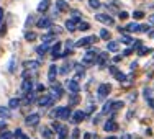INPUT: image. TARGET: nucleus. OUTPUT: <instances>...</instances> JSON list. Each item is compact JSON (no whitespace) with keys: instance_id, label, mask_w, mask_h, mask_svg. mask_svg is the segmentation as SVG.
Instances as JSON below:
<instances>
[{"instance_id":"f257e3e1","label":"nucleus","mask_w":154,"mask_h":139,"mask_svg":"<svg viewBox=\"0 0 154 139\" xmlns=\"http://www.w3.org/2000/svg\"><path fill=\"white\" fill-rule=\"evenodd\" d=\"M51 116H56V118H61V119H69L72 116V110L69 107H57L56 111L51 113Z\"/></svg>"},{"instance_id":"f03ea898","label":"nucleus","mask_w":154,"mask_h":139,"mask_svg":"<svg viewBox=\"0 0 154 139\" xmlns=\"http://www.w3.org/2000/svg\"><path fill=\"white\" fill-rule=\"evenodd\" d=\"M110 92H112L110 83H100V85H98V90H97V95L100 98H105V97H108Z\"/></svg>"},{"instance_id":"7ed1b4c3","label":"nucleus","mask_w":154,"mask_h":139,"mask_svg":"<svg viewBox=\"0 0 154 139\" xmlns=\"http://www.w3.org/2000/svg\"><path fill=\"white\" fill-rule=\"evenodd\" d=\"M97 41H98L97 36H85V38L79 39V41L75 43V46L77 47H82V46H89L90 43H97Z\"/></svg>"},{"instance_id":"20e7f679","label":"nucleus","mask_w":154,"mask_h":139,"mask_svg":"<svg viewBox=\"0 0 154 139\" xmlns=\"http://www.w3.org/2000/svg\"><path fill=\"white\" fill-rule=\"evenodd\" d=\"M97 18V21H100V23H105V25H113L115 21H113V18L107 15V13H98V15H95Z\"/></svg>"},{"instance_id":"39448f33","label":"nucleus","mask_w":154,"mask_h":139,"mask_svg":"<svg viewBox=\"0 0 154 139\" xmlns=\"http://www.w3.org/2000/svg\"><path fill=\"white\" fill-rule=\"evenodd\" d=\"M25 123H26L28 126H36V124L39 123V115L38 113H31V115H28L26 119H25Z\"/></svg>"},{"instance_id":"423d86ee","label":"nucleus","mask_w":154,"mask_h":139,"mask_svg":"<svg viewBox=\"0 0 154 139\" xmlns=\"http://www.w3.org/2000/svg\"><path fill=\"white\" fill-rule=\"evenodd\" d=\"M66 87H67L69 92H72V93H77L80 90V85H79L77 80H67V82H66Z\"/></svg>"},{"instance_id":"0eeeda50","label":"nucleus","mask_w":154,"mask_h":139,"mask_svg":"<svg viewBox=\"0 0 154 139\" xmlns=\"http://www.w3.org/2000/svg\"><path fill=\"white\" fill-rule=\"evenodd\" d=\"M36 26L38 28H51V18H48V17H43V18H39L38 21H36Z\"/></svg>"},{"instance_id":"6e6552de","label":"nucleus","mask_w":154,"mask_h":139,"mask_svg":"<svg viewBox=\"0 0 154 139\" xmlns=\"http://www.w3.org/2000/svg\"><path fill=\"white\" fill-rule=\"evenodd\" d=\"M57 71H59V69H57V65H54V64L49 67V72H48V79H49V82H54V80H56Z\"/></svg>"},{"instance_id":"1a4fd4ad","label":"nucleus","mask_w":154,"mask_h":139,"mask_svg":"<svg viewBox=\"0 0 154 139\" xmlns=\"http://www.w3.org/2000/svg\"><path fill=\"white\" fill-rule=\"evenodd\" d=\"M56 10H57V12H67V10H69L67 2H64V0H57V2H56Z\"/></svg>"},{"instance_id":"9d476101","label":"nucleus","mask_w":154,"mask_h":139,"mask_svg":"<svg viewBox=\"0 0 154 139\" xmlns=\"http://www.w3.org/2000/svg\"><path fill=\"white\" fill-rule=\"evenodd\" d=\"M84 118H85V113H84V111H75V113H72V121H74L75 124L80 123Z\"/></svg>"},{"instance_id":"9b49d317","label":"nucleus","mask_w":154,"mask_h":139,"mask_svg":"<svg viewBox=\"0 0 154 139\" xmlns=\"http://www.w3.org/2000/svg\"><path fill=\"white\" fill-rule=\"evenodd\" d=\"M116 124H115V121H112V119H110V121H107L103 124V129L107 131V133H112V131H116Z\"/></svg>"},{"instance_id":"f8f14e48","label":"nucleus","mask_w":154,"mask_h":139,"mask_svg":"<svg viewBox=\"0 0 154 139\" xmlns=\"http://www.w3.org/2000/svg\"><path fill=\"white\" fill-rule=\"evenodd\" d=\"M49 2H51V0H41V2H39V5H38V12L45 13L46 10L49 8Z\"/></svg>"},{"instance_id":"ddd939ff","label":"nucleus","mask_w":154,"mask_h":139,"mask_svg":"<svg viewBox=\"0 0 154 139\" xmlns=\"http://www.w3.org/2000/svg\"><path fill=\"white\" fill-rule=\"evenodd\" d=\"M75 28H77V23H75L74 20H72V18L66 21V30H69V31H75Z\"/></svg>"},{"instance_id":"4468645a","label":"nucleus","mask_w":154,"mask_h":139,"mask_svg":"<svg viewBox=\"0 0 154 139\" xmlns=\"http://www.w3.org/2000/svg\"><path fill=\"white\" fill-rule=\"evenodd\" d=\"M25 65H26L28 69H31V71H36V69L39 67V62L38 61H26V62H25Z\"/></svg>"},{"instance_id":"2eb2a0df","label":"nucleus","mask_w":154,"mask_h":139,"mask_svg":"<svg viewBox=\"0 0 154 139\" xmlns=\"http://www.w3.org/2000/svg\"><path fill=\"white\" fill-rule=\"evenodd\" d=\"M107 49L112 51V53H116V51H118V43H116V41H108Z\"/></svg>"},{"instance_id":"dca6fc26","label":"nucleus","mask_w":154,"mask_h":139,"mask_svg":"<svg viewBox=\"0 0 154 139\" xmlns=\"http://www.w3.org/2000/svg\"><path fill=\"white\" fill-rule=\"evenodd\" d=\"M36 53H38L39 56H45V54L48 53V44H46V43H45V44H41V46L36 47Z\"/></svg>"},{"instance_id":"f3484780","label":"nucleus","mask_w":154,"mask_h":139,"mask_svg":"<svg viewBox=\"0 0 154 139\" xmlns=\"http://www.w3.org/2000/svg\"><path fill=\"white\" fill-rule=\"evenodd\" d=\"M31 89H33L31 80H25V82H23V85H21V90H23V92H30Z\"/></svg>"},{"instance_id":"a211bd4d","label":"nucleus","mask_w":154,"mask_h":139,"mask_svg":"<svg viewBox=\"0 0 154 139\" xmlns=\"http://www.w3.org/2000/svg\"><path fill=\"white\" fill-rule=\"evenodd\" d=\"M0 118H3V119H8V118H10V111H8V108L0 107Z\"/></svg>"},{"instance_id":"6ab92c4d","label":"nucleus","mask_w":154,"mask_h":139,"mask_svg":"<svg viewBox=\"0 0 154 139\" xmlns=\"http://www.w3.org/2000/svg\"><path fill=\"white\" fill-rule=\"evenodd\" d=\"M89 7L94 10H98L102 7V3H100V0H89Z\"/></svg>"},{"instance_id":"aec40b11","label":"nucleus","mask_w":154,"mask_h":139,"mask_svg":"<svg viewBox=\"0 0 154 139\" xmlns=\"http://www.w3.org/2000/svg\"><path fill=\"white\" fill-rule=\"evenodd\" d=\"M59 51H61V43H56L53 46V49H51V53H53L54 57H59Z\"/></svg>"},{"instance_id":"412c9836","label":"nucleus","mask_w":154,"mask_h":139,"mask_svg":"<svg viewBox=\"0 0 154 139\" xmlns=\"http://www.w3.org/2000/svg\"><path fill=\"white\" fill-rule=\"evenodd\" d=\"M98 38H102V39H105V41H108L110 39V31L108 30H100V36H98Z\"/></svg>"},{"instance_id":"4be33fe9","label":"nucleus","mask_w":154,"mask_h":139,"mask_svg":"<svg viewBox=\"0 0 154 139\" xmlns=\"http://www.w3.org/2000/svg\"><path fill=\"white\" fill-rule=\"evenodd\" d=\"M120 108H123V101H113L112 107H110L112 111H116V110H120Z\"/></svg>"},{"instance_id":"5701e85b","label":"nucleus","mask_w":154,"mask_h":139,"mask_svg":"<svg viewBox=\"0 0 154 139\" xmlns=\"http://www.w3.org/2000/svg\"><path fill=\"white\" fill-rule=\"evenodd\" d=\"M77 28H79L80 31H87V30H89V28H90V25L87 23V21H80V23L77 25Z\"/></svg>"},{"instance_id":"b1692460","label":"nucleus","mask_w":154,"mask_h":139,"mask_svg":"<svg viewBox=\"0 0 154 139\" xmlns=\"http://www.w3.org/2000/svg\"><path fill=\"white\" fill-rule=\"evenodd\" d=\"M51 95H46V97H43V98H39V105H41V107H45V105H48L51 101Z\"/></svg>"},{"instance_id":"393cba45","label":"nucleus","mask_w":154,"mask_h":139,"mask_svg":"<svg viewBox=\"0 0 154 139\" xmlns=\"http://www.w3.org/2000/svg\"><path fill=\"white\" fill-rule=\"evenodd\" d=\"M66 136H67V129H66V128H61V129L57 131V139H66Z\"/></svg>"},{"instance_id":"a878e982","label":"nucleus","mask_w":154,"mask_h":139,"mask_svg":"<svg viewBox=\"0 0 154 139\" xmlns=\"http://www.w3.org/2000/svg\"><path fill=\"white\" fill-rule=\"evenodd\" d=\"M18 105H20V98H12V100H10V103H8V107L10 108H17Z\"/></svg>"},{"instance_id":"bb28decb","label":"nucleus","mask_w":154,"mask_h":139,"mask_svg":"<svg viewBox=\"0 0 154 139\" xmlns=\"http://www.w3.org/2000/svg\"><path fill=\"white\" fill-rule=\"evenodd\" d=\"M25 39H26V41H35L36 35H35V33H31V31H28L26 35H25Z\"/></svg>"},{"instance_id":"cd10ccee","label":"nucleus","mask_w":154,"mask_h":139,"mask_svg":"<svg viewBox=\"0 0 154 139\" xmlns=\"http://www.w3.org/2000/svg\"><path fill=\"white\" fill-rule=\"evenodd\" d=\"M143 17H144V13H143L141 10H136V12H133V18H136V20H141Z\"/></svg>"},{"instance_id":"c85d7f7f","label":"nucleus","mask_w":154,"mask_h":139,"mask_svg":"<svg viewBox=\"0 0 154 139\" xmlns=\"http://www.w3.org/2000/svg\"><path fill=\"white\" fill-rule=\"evenodd\" d=\"M41 134H43V136H45L46 139H49V137H51V129H48V128H43V129H41Z\"/></svg>"},{"instance_id":"c756f323","label":"nucleus","mask_w":154,"mask_h":139,"mask_svg":"<svg viewBox=\"0 0 154 139\" xmlns=\"http://www.w3.org/2000/svg\"><path fill=\"white\" fill-rule=\"evenodd\" d=\"M12 137H13V134L8 133V131H3L2 136H0V139H12Z\"/></svg>"},{"instance_id":"7c9ffc66","label":"nucleus","mask_w":154,"mask_h":139,"mask_svg":"<svg viewBox=\"0 0 154 139\" xmlns=\"http://www.w3.org/2000/svg\"><path fill=\"white\" fill-rule=\"evenodd\" d=\"M69 71H71V65H67V64H66V65H62V69H61L59 72H61L62 75H66V74H67Z\"/></svg>"},{"instance_id":"2f4dec72","label":"nucleus","mask_w":154,"mask_h":139,"mask_svg":"<svg viewBox=\"0 0 154 139\" xmlns=\"http://www.w3.org/2000/svg\"><path fill=\"white\" fill-rule=\"evenodd\" d=\"M115 79L120 80V82H123V80L126 79V77H125V74H122V72H116V74H115Z\"/></svg>"},{"instance_id":"473e14b6","label":"nucleus","mask_w":154,"mask_h":139,"mask_svg":"<svg viewBox=\"0 0 154 139\" xmlns=\"http://www.w3.org/2000/svg\"><path fill=\"white\" fill-rule=\"evenodd\" d=\"M77 101H79V98H77V95L74 93V95L71 97V100H69V105H75Z\"/></svg>"},{"instance_id":"72a5a7b5","label":"nucleus","mask_w":154,"mask_h":139,"mask_svg":"<svg viewBox=\"0 0 154 139\" xmlns=\"http://www.w3.org/2000/svg\"><path fill=\"white\" fill-rule=\"evenodd\" d=\"M148 53H149V47H139V51H138L139 56H143V54H148Z\"/></svg>"},{"instance_id":"f704fd0d","label":"nucleus","mask_w":154,"mask_h":139,"mask_svg":"<svg viewBox=\"0 0 154 139\" xmlns=\"http://www.w3.org/2000/svg\"><path fill=\"white\" fill-rule=\"evenodd\" d=\"M110 107H112V103L108 101V103H105V105H103V110H102V111H103V113H108V111H112V110H110Z\"/></svg>"},{"instance_id":"c9c22d12","label":"nucleus","mask_w":154,"mask_h":139,"mask_svg":"<svg viewBox=\"0 0 154 139\" xmlns=\"http://www.w3.org/2000/svg\"><path fill=\"white\" fill-rule=\"evenodd\" d=\"M8 71H10V72H15V59H12V61H10Z\"/></svg>"},{"instance_id":"e433bc0d","label":"nucleus","mask_w":154,"mask_h":139,"mask_svg":"<svg viewBox=\"0 0 154 139\" xmlns=\"http://www.w3.org/2000/svg\"><path fill=\"white\" fill-rule=\"evenodd\" d=\"M122 43H125V44H130L131 38H130V36H122Z\"/></svg>"},{"instance_id":"4c0bfd02","label":"nucleus","mask_w":154,"mask_h":139,"mask_svg":"<svg viewBox=\"0 0 154 139\" xmlns=\"http://www.w3.org/2000/svg\"><path fill=\"white\" fill-rule=\"evenodd\" d=\"M79 136H80V131L74 129V133H72V139H79Z\"/></svg>"},{"instance_id":"58836bf2","label":"nucleus","mask_w":154,"mask_h":139,"mask_svg":"<svg viewBox=\"0 0 154 139\" xmlns=\"http://www.w3.org/2000/svg\"><path fill=\"white\" fill-rule=\"evenodd\" d=\"M53 129H54V131H59V129H61V124L57 123V121H54V123H53Z\"/></svg>"},{"instance_id":"ea45409f","label":"nucleus","mask_w":154,"mask_h":139,"mask_svg":"<svg viewBox=\"0 0 154 139\" xmlns=\"http://www.w3.org/2000/svg\"><path fill=\"white\" fill-rule=\"evenodd\" d=\"M21 136H23V133H21V129H17V131H15V137H17V139H20Z\"/></svg>"},{"instance_id":"a19ab883","label":"nucleus","mask_w":154,"mask_h":139,"mask_svg":"<svg viewBox=\"0 0 154 139\" xmlns=\"http://www.w3.org/2000/svg\"><path fill=\"white\" fill-rule=\"evenodd\" d=\"M108 71H110V74H113V75H115V74H116V71H118V69H116L115 65H112V67H110Z\"/></svg>"},{"instance_id":"79ce46f5","label":"nucleus","mask_w":154,"mask_h":139,"mask_svg":"<svg viewBox=\"0 0 154 139\" xmlns=\"http://www.w3.org/2000/svg\"><path fill=\"white\" fill-rule=\"evenodd\" d=\"M120 18H122V20H125V18H128V13H126V12H120Z\"/></svg>"},{"instance_id":"37998d69","label":"nucleus","mask_w":154,"mask_h":139,"mask_svg":"<svg viewBox=\"0 0 154 139\" xmlns=\"http://www.w3.org/2000/svg\"><path fill=\"white\" fill-rule=\"evenodd\" d=\"M33 23V17H28L26 18V26H28V25H31Z\"/></svg>"},{"instance_id":"c03bdc74","label":"nucleus","mask_w":154,"mask_h":139,"mask_svg":"<svg viewBox=\"0 0 154 139\" xmlns=\"http://www.w3.org/2000/svg\"><path fill=\"white\" fill-rule=\"evenodd\" d=\"M3 21V8H0V25H2Z\"/></svg>"},{"instance_id":"a18cd8bd","label":"nucleus","mask_w":154,"mask_h":139,"mask_svg":"<svg viewBox=\"0 0 154 139\" xmlns=\"http://www.w3.org/2000/svg\"><path fill=\"white\" fill-rule=\"evenodd\" d=\"M122 57H123V56H115V57H113V62H118V61H122Z\"/></svg>"},{"instance_id":"49530a36","label":"nucleus","mask_w":154,"mask_h":139,"mask_svg":"<svg viewBox=\"0 0 154 139\" xmlns=\"http://www.w3.org/2000/svg\"><path fill=\"white\" fill-rule=\"evenodd\" d=\"M5 126H7L5 121H0V129H5Z\"/></svg>"},{"instance_id":"de8ad7c7","label":"nucleus","mask_w":154,"mask_h":139,"mask_svg":"<svg viewBox=\"0 0 154 139\" xmlns=\"http://www.w3.org/2000/svg\"><path fill=\"white\" fill-rule=\"evenodd\" d=\"M84 139H92V134H89V133H85V134H84Z\"/></svg>"},{"instance_id":"09e8293b","label":"nucleus","mask_w":154,"mask_h":139,"mask_svg":"<svg viewBox=\"0 0 154 139\" xmlns=\"http://www.w3.org/2000/svg\"><path fill=\"white\" fill-rule=\"evenodd\" d=\"M149 21H151V23L154 25V15H151V17H149Z\"/></svg>"},{"instance_id":"8fccbe9b","label":"nucleus","mask_w":154,"mask_h":139,"mask_svg":"<svg viewBox=\"0 0 154 139\" xmlns=\"http://www.w3.org/2000/svg\"><path fill=\"white\" fill-rule=\"evenodd\" d=\"M123 139H131V136H130V134H126V136H125Z\"/></svg>"},{"instance_id":"3c124183","label":"nucleus","mask_w":154,"mask_h":139,"mask_svg":"<svg viewBox=\"0 0 154 139\" xmlns=\"http://www.w3.org/2000/svg\"><path fill=\"white\" fill-rule=\"evenodd\" d=\"M20 139H30V137H28V136H21Z\"/></svg>"},{"instance_id":"603ef678","label":"nucleus","mask_w":154,"mask_h":139,"mask_svg":"<svg viewBox=\"0 0 154 139\" xmlns=\"http://www.w3.org/2000/svg\"><path fill=\"white\" fill-rule=\"evenodd\" d=\"M107 139H115V137H113V136H110V137H107Z\"/></svg>"}]
</instances>
